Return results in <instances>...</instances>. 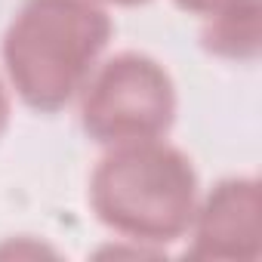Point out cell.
I'll list each match as a JSON object with an SVG mask.
<instances>
[{
    "label": "cell",
    "instance_id": "cell-1",
    "mask_svg": "<svg viewBox=\"0 0 262 262\" xmlns=\"http://www.w3.org/2000/svg\"><path fill=\"white\" fill-rule=\"evenodd\" d=\"M114 37L99 0H22L0 43L10 90L40 114L77 102Z\"/></svg>",
    "mask_w": 262,
    "mask_h": 262
},
{
    "label": "cell",
    "instance_id": "cell-2",
    "mask_svg": "<svg viewBox=\"0 0 262 262\" xmlns=\"http://www.w3.org/2000/svg\"><path fill=\"white\" fill-rule=\"evenodd\" d=\"M201 179L191 158L167 139L111 145L93 167L86 201L117 241L164 247L191 228Z\"/></svg>",
    "mask_w": 262,
    "mask_h": 262
},
{
    "label": "cell",
    "instance_id": "cell-3",
    "mask_svg": "<svg viewBox=\"0 0 262 262\" xmlns=\"http://www.w3.org/2000/svg\"><path fill=\"white\" fill-rule=\"evenodd\" d=\"M80 99V129L96 145L164 139L179 111L170 71L145 53H117L90 74Z\"/></svg>",
    "mask_w": 262,
    "mask_h": 262
},
{
    "label": "cell",
    "instance_id": "cell-4",
    "mask_svg": "<svg viewBox=\"0 0 262 262\" xmlns=\"http://www.w3.org/2000/svg\"><path fill=\"white\" fill-rule=\"evenodd\" d=\"M188 256L213 262H256L262 256V188L256 176L219 179L198 198Z\"/></svg>",
    "mask_w": 262,
    "mask_h": 262
},
{
    "label": "cell",
    "instance_id": "cell-5",
    "mask_svg": "<svg viewBox=\"0 0 262 262\" xmlns=\"http://www.w3.org/2000/svg\"><path fill=\"white\" fill-rule=\"evenodd\" d=\"M201 47L225 62H256L262 47V7L259 0H237L228 10L204 19Z\"/></svg>",
    "mask_w": 262,
    "mask_h": 262
},
{
    "label": "cell",
    "instance_id": "cell-6",
    "mask_svg": "<svg viewBox=\"0 0 262 262\" xmlns=\"http://www.w3.org/2000/svg\"><path fill=\"white\" fill-rule=\"evenodd\" d=\"M173 4L182 10V13H191V16H201V19H210L222 10H228L237 0H173Z\"/></svg>",
    "mask_w": 262,
    "mask_h": 262
},
{
    "label": "cell",
    "instance_id": "cell-7",
    "mask_svg": "<svg viewBox=\"0 0 262 262\" xmlns=\"http://www.w3.org/2000/svg\"><path fill=\"white\" fill-rule=\"evenodd\" d=\"M10 117H13V99H10V86L0 77V139H4L7 129H10Z\"/></svg>",
    "mask_w": 262,
    "mask_h": 262
},
{
    "label": "cell",
    "instance_id": "cell-8",
    "mask_svg": "<svg viewBox=\"0 0 262 262\" xmlns=\"http://www.w3.org/2000/svg\"><path fill=\"white\" fill-rule=\"evenodd\" d=\"M99 4H114V7H142L148 0H99Z\"/></svg>",
    "mask_w": 262,
    "mask_h": 262
}]
</instances>
